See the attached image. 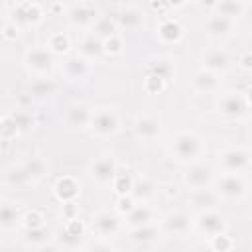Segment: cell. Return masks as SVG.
<instances>
[{
	"label": "cell",
	"mask_w": 252,
	"mask_h": 252,
	"mask_svg": "<svg viewBox=\"0 0 252 252\" xmlns=\"http://www.w3.org/2000/svg\"><path fill=\"white\" fill-rule=\"evenodd\" d=\"M136 130L142 138H154L159 134V122L152 116H142L138 122H136Z\"/></svg>",
	"instance_id": "obj_19"
},
{
	"label": "cell",
	"mask_w": 252,
	"mask_h": 252,
	"mask_svg": "<svg viewBox=\"0 0 252 252\" xmlns=\"http://www.w3.org/2000/svg\"><path fill=\"white\" fill-rule=\"evenodd\" d=\"M45 173V163L39 158H32L24 167L16 169L10 173V181H30V179H39Z\"/></svg>",
	"instance_id": "obj_5"
},
{
	"label": "cell",
	"mask_w": 252,
	"mask_h": 252,
	"mask_svg": "<svg viewBox=\"0 0 252 252\" xmlns=\"http://www.w3.org/2000/svg\"><path fill=\"white\" fill-rule=\"evenodd\" d=\"M171 150L177 156V159L189 161V159H195L201 154V140L191 132H181L173 138Z\"/></svg>",
	"instance_id": "obj_1"
},
{
	"label": "cell",
	"mask_w": 252,
	"mask_h": 252,
	"mask_svg": "<svg viewBox=\"0 0 252 252\" xmlns=\"http://www.w3.org/2000/svg\"><path fill=\"white\" fill-rule=\"evenodd\" d=\"M94 228L102 236H112L118 230V219L114 215H110V213H100L94 219Z\"/></svg>",
	"instance_id": "obj_12"
},
{
	"label": "cell",
	"mask_w": 252,
	"mask_h": 252,
	"mask_svg": "<svg viewBox=\"0 0 252 252\" xmlns=\"http://www.w3.org/2000/svg\"><path fill=\"white\" fill-rule=\"evenodd\" d=\"M51 91H53V85L47 83V81H37V83H33L32 89H30V93H32L33 96H45V94H49Z\"/></svg>",
	"instance_id": "obj_35"
},
{
	"label": "cell",
	"mask_w": 252,
	"mask_h": 252,
	"mask_svg": "<svg viewBox=\"0 0 252 252\" xmlns=\"http://www.w3.org/2000/svg\"><path fill=\"white\" fill-rule=\"evenodd\" d=\"M150 219H152V211L144 205L140 207H134L130 213H128V224L138 228V226H144V224H150Z\"/></svg>",
	"instance_id": "obj_21"
},
{
	"label": "cell",
	"mask_w": 252,
	"mask_h": 252,
	"mask_svg": "<svg viewBox=\"0 0 252 252\" xmlns=\"http://www.w3.org/2000/svg\"><path fill=\"white\" fill-rule=\"evenodd\" d=\"M91 114H93V112H91L87 106L77 104V106H73V108L67 112V122H69L71 126L85 128V126H89V122H91Z\"/></svg>",
	"instance_id": "obj_15"
},
{
	"label": "cell",
	"mask_w": 252,
	"mask_h": 252,
	"mask_svg": "<svg viewBox=\"0 0 252 252\" xmlns=\"http://www.w3.org/2000/svg\"><path fill=\"white\" fill-rule=\"evenodd\" d=\"M132 209H134L132 199H130V197H120V201H118V211H122V213H130Z\"/></svg>",
	"instance_id": "obj_40"
},
{
	"label": "cell",
	"mask_w": 252,
	"mask_h": 252,
	"mask_svg": "<svg viewBox=\"0 0 252 252\" xmlns=\"http://www.w3.org/2000/svg\"><path fill=\"white\" fill-rule=\"evenodd\" d=\"M116 179V189H118V193H128V191H132V179L128 177V175H116L114 177Z\"/></svg>",
	"instance_id": "obj_36"
},
{
	"label": "cell",
	"mask_w": 252,
	"mask_h": 252,
	"mask_svg": "<svg viewBox=\"0 0 252 252\" xmlns=\"http://www.w3.org/2000/svg\"><path fill=\"white\" fill-rule=\"evenodd\" d=\"M159 35H161L165 41H175V39H179V35H181V26H179L177 22H173V20H167V22L161 24Z\"/></svg>",
	"instance_id": "obj_27"
},
{
	"label": "cell",
	"mask_w": 252,
	"mask_h": 252,
	"mask_svg": "<svg viewBox=\"0 0 252 252\" xmlns=\"http://www.w3.org/2000/svg\"><path fill=\"white\" fill-rule=\"evenodd\" d=\"M220 161L228 173H240L248 167V154L244 150H226L220 156Z\"/></svg>",
	"instance_id": "obj_7"
},
{
	"label": "cell",
	"mask_w": 252,
	"mask_h": 252,
	"mask_svg": "<svg viewBox=\"0 0 252 252\" xmlns=\"http://www.w3.org/2000/svg\"><path fill=\"white\" fill-rule=\"evenodd\" d=\"M169 73H171V67L165 61H158V65L152 67V77H156L159 81H165L169 77Z\"/></svg>",
	"instance_id": "obj_34"
},
{
	"label": "cell",
	"mask_w": 252,
	"mask_h": 252,
	"mask_svg": "<svg viewBox=\"0 0 252 252\" xmlns=\"http://www.w3.org/2000/svg\"><path fill=\"white\" fill-rule=\"evenodd\" d=\"M193 85H195V89H199V91H203V93H211V91L217 89L219 79H217L215 73H211V71H201V73L195 75Z\"/></svg>",
	"instance_id": "obj_18"
},
{
	"label": "cell",
	"mask_w": 252,
	"mask_h": 252,
	"mask_svg": "<svg viewBox=\"0 0 252 252\" xmlns=\"http://www.w3.org/2000/svg\"><path fill=\"white\" fill-rule=\"evenodd\" d=\"M211 179H213V171H211L209 165H203V163L193 165V167L189 169V173H187V183H189L191 187H195V189L207 187Z\"/></svg>",
	"instance_id": "obj_10"
},
{
	"label": "cell",
	"mask_w": 252,
	"mask_h": 252,
	"mask_svg": "<svg viewBox=\"0 0 252 252\" xmlns=\"http://www.w3.org/2000/svg\"><path fill=\"white\" fill-rule=\"evenodd\" d=\"M118 22L122 26H126V28H136L142 22V14L138 10H134V8H126L124 12L118 14Z\"/></svg>",
	"instance_id": "obj_28"
},
{
	"label": "cell",
	"mask_w": 252,
	"mask_h": 252,
	"mask_svg": "<svg viewBox=\"0 0 252 252\" xmlns=\"http://www.w3.org/2000/svg\"><path fill=\"white\" fill-rule=\"evenodd\" d=\"M154 193V185L148 181V179H138L132 183V195L136 199H146Z\"/></svg>",
	"instance_id": "obj_30"
},
{
	"label": "cell",
	"mask_w": 252,
	"mask_h": 252,
	"mask_svg": "<svg viewBox=\"0 0 252 252\" xmlns=\"http://www.w3.org/2000/svg\"><path fill=\"white\" fill-rule=\"evenodd\" d=\"M230 28H232V20L230 18H224V16L215 14L209 20V32L215 33V35H224V33L230 32Z\"/></svg>",
	"instance_id": "obj_25"
},
{
	"label": "cell",
	"mask_w": 252,
	"mask_h": 252,
	"mask_svg": "<svg viewBox=\"0 0 252 252\" xmlns=\"http://www.w3.org/2000/svg\"><path fill=\"white\" fill-rule=\"evenodd\" d=\"M228 65V55L220 49H211L207 55H205V67L207 71L215 73V71H224Z\"/></svg>",
	"instance_id": "obj_13"
},
{
	"label": "cell",
	"mask_w": 252,
	"mask_h": 252,
	"mask_svg": "<svg viewBox=\"0 0 252 252\" xmlns=\"http://www.w3.org/2000/svg\"><path fill=\"white\" fill-rule=\"evenodd\" d=\"M120 45H122V43H120V39H118L116 35L108 37V39L102 43V47H104V49H108V51H112V53H118V51H120Z\"/></svg>",
	"instance_id": "obj_39"
},
{
	"label": "cell",
	"mask_w": 252,
	"mask_h": 252,
	"mask_svg": "<svg viewBox=\"0 0 252 252\" xmlns=\"http://www.w3.org/2000/svg\"><path fill=\"white\" fill-rule=\"evenodd\" d=\"M246 191V183L238 173H226L217 183V193L226 199H238Z\"/></svg>",
	"instance_id": "obj_3"
},
{
	"label": "cell",
	"mask_w": 252,
	"mask_h": 252,
	"mask_svg": "<svg viewBox=\"0 0 252 252\" xmlns=\"http://www.w3.org/2000/svg\"><path fill=\"white\" fill-rule=\"evenodd\" d=\"M195 252H215L213 248H205V246H201V248H197Z\"/></svg>",
	"instance_id": "obj_41"
},
{
	"label": "cell",
	"mask_w": 252,
	"mask_h": 252,
	"mask_svg": "<svg viewBox=\"0 0 252 252\" xmlns=\"http://www.w3.org/2000/svg\"><path fill=\"white\" fill-rule=\"evenodd\" d=\"M26 63L32 71L35 73H47L51 67H53V55L47 51V49H41V47H35L32 51H28L26 55Z\"/></svg>",
	"instance_id": "obj_6"
},
{
	"label": "cell",
	"mask_w": 252,
	"mask_h": 252,
	"mask_svg": "<svg viewBox=\"0 0 252 252\" xmlns=\"http://www.w3.org/2000/svg\"><path fill=\"white\" fill-rule=\"evenodd\" d=\"M51 47H53L55 51H65V49H67V37L61 35V33L53 35V37H51Z\"/></svg>",
	"instance_id": "obj_38"
},
{
	"label": "cell",
	"mask_w": 252,
	"mask_h": 252,
	"mask_svg": "<svg viewBox=\"0 0 252 252\" xmlns=\"http://www.w3.org/2000/svg\"><path fill=\"white\" fill-rule=\"evenodd\" d=\"M102 51H104L102 41L96 35H89L81 41V55L87 59H98L102 55Z\"/></svg>",
	"instance_id": "obj_14"
},
{
	"label": "cell",
	"mask_w": 252,
	"mask_h": 252,
	"mask_svg": "<svg viewBox=\"0 0 252 252\" xmlns=\"http://www.w3.org/2000/svg\"><path fill=\"white\" fill-rule=\"evenodd\" d=\"M220 112L228 118H242L248 112V98L242 93H228L220 98Z\"/></svg>",
	"instance_id": "obj_2"
},
{
	"label": "cell",
	"mask_w": 252,
	"mask_h": 252,
	"mask_svg": "<svg viewBox=\"0 0 252 252\" xmlns=\"http://www.w3.org/2000/svg\"><path fill=\"white\" fill-rule=\"evenodd\" d=\"M55 189H57V195H59L63 201H71V199L77 197V193H79V185H77L71 177L59 179V183L55 185Z\"/></svg>",
	"instance_id": "obj_24"
},
{
	"label": "cell",
	"mask_w": 252,
	"mask_h": 252,
	"mask_svg": "<svg viewBox=\"0 0 252 252\" xmlns=\"http://www.w3.org/2000/svg\"><path fill=\"white\" fill-rule=\"evenodd\" d=\"M20 220V211L12 203H0V226L12 228Z\"/></svg>",
	"instance_id": "obj_16"
},
{
	"label": "cell",
	"mask_w": 252,
	"mask_h": 252,
	"mask_svg": "<svg viewBox=\"0 0 252 252\" xmlns=\"http://www.w3.org/2000/svg\"><path fill=\"white\" fill-rule=\"evenodd\" d=\"M89 124L93 126V130L96 134L106 136V134L116 132V128H118V116L112 110H108V108H100L94 114H91V122Z\"/></svg>",
	"instance_id": "obj_4"
},
{
	"label": "cell",
	"mask_w": 252,
	"mask_h": 252,
	"mask_svg": "<svg viewBox=\"0 0 252 252\" xmlns=\"http://www.w3.org/2000/svg\"><path fill=\"white\" fill-rule=\"evenodd\" d=\"M116 177V163L110 158H102L93 165V179L98 183H110Z\"/></svg>",
	"instance_id": "obj_9"
},
{
	"label": "cell",
	"mask_w": 252,
	"mask_h": 252,
	"mask_svg": "<svg viewBox=\"0 0 252 252\" xmlns=\"http://www.w3.org/2000/svg\"><path fill=\"white\" fill-rule=\"evenodd\" d=\"M217 10H219V16H224V18H234L242 12V4H236V2H220L217 4Z\"/></svg>",
	"instance_id": "obj_33"
},
{
	"label": "cell",
	"mask_w": 252,
	"mask_h": 252,
	"mask_svg": "<svg viewBox=\"0 0 252 252\" xmlns=\"http://www.w3.org/2000/svg\"><path fill=\"white\" fill-rule=\"evenodd\" d=\"M94 20V10L87 4H77L71 8V22L77 26H87L89 22Z\"/></svg>",
	"instance_id": "obj_17"
},
{
	"label": "cell",
	"mask_w": 252,
	"mask_h": 252,
	"mask_svg": "<svg viewBox=\"0 0 252 252\" xmlns=\"http://www.w3.org/2000/svg\"><path fill=\"white\" fill-rule=\"evenodd\" d=\"M81 236H83V226H81L79 220H71V222L65 226V230L61 232V240H63L65 244H69V246L77 244V242L81 240Z\"/></svg>",
	"instance_id": "obj_26"
},
{
	"label": "cell",
	"mask_w": 252,
	"mask_h": 252,
	"mask_svg": "<svg viewBox=\"0 0 252 252\" xmlns=\"http://www.w3.org/2000/svg\"><path fill=\"white\" fill-rule=\"evenodd\" d=\"M51 238V232L45 228V226H35V228H30L26 232V240L32 242V244H43Z\"/></svg>",
	"instance_id": "obj_29"
},
{
	"label": "cell",
	"mask_w": 252,
	"mask_h": 252,
	"mask_svg": "<svg viewBox=\"0 0 252 252\" xmlns=\"http://www.w3.org/2000/svg\"><path fill=\"white\" fill-rule=\"evenodd\" d=\"M230 246V240H226V236H222V234H219V236H213V250L215 252H224L226 248Z\"/></svg>",
	"instance_id": "obj_37"
},
{
	"label": "cell",
	"mask_w": 252,
	"mask_h": 252,
	"mask_svg": "<svg viewBox=\"0 0 252 252\" xmlns=\"http://www.w3.org/2000/svg\"><path fill=\"white\" fill-rule=\"evenodd\" d=\"M191 203L197 207V209H203V211H209L217 205V193L203 187V189H195L193 197H191Z\"/></svg>",
	"instance_id": "obj_11"
},
{
	"label": "cell",
	"mask_w": 252,
	"mask_h": 252,
	"mask_svg": "<svg viewBox=\"0 0 252 252\" xmlns=\"http://www.w3.org/2000/svg\"><path fill=\"white\" fill-rule=\"evenodd\" d=\"M10 120L14 122V126H16L18 132H28V130L33 128V124H35L33 116H32L28 110H16V112H12V114H10Z\"/></svg>",
	"instance_id": "obj_23"
},
{
	"label": "cell",
	"mask_w": 252,
	"mask_h": 252,
	"mask_svg": "<svg viewBox=\"0 0 252 252\" xmlns=\"http://www.w3.org/2000/svg\"><path fill=\"white\" fill-rule=\"evenodd\" d=\"M94 30H96V37L100 39V37H112L114 35V30H116V26H114V22H110V18H100L98 22H96V26H94Z\"/></svg>",
	"instance_id": "obj_32"
},
{
	"label": "cell",
	"mask_w": 252,
	"mask_h": 252,
	"mask_svg": "<svg viewBox=\"0 0 252 252\" xmlns=\"http://www.w3.org/2000/svg\"><path fill=\"white\" fill-rule=\"evenodd\" d=\"M165 228L173 234H183L189 228V219L183 213H173V215L165 217Z\"/></svg>",
	"instance_id": "obj_22"
},
{
	"label": "cell",
	"mask_w": 252,
	"mask_h": 252,
	"mask_svg": "<svg viewBox=\"0 0 252 252\" xmlns=\"http://www.w3.org/2000/svg\"><path fill=\"white\" fill-rule=\"evenodd\" d=\"M87 71H89L87 61H85L83 57H79V55L67 59V63H65V73H67L71 79H81V77L87 75Z\"/></svg>",
	"instance_id": "obj_20"
},
{
	"label": "cell",
	"mask_w": 252,
	"mask_h": 252,
	"mask_svg": "<svg viewBox=\"0 0 252 252\" xmlns=\"http://www.w3.org/2000/svg\"><path fill=\"white\" fill-rule=\"evenodd\" d=\"M156 236H158V230H156L154 226H150V224L138 226V228H134V232H132V238H134L136 242H150V240H154Z\"/></svg>",
	"instance_id": "obj_31"
},
{
	"label": "cell",
	"mask_w": 252,
	"mask_h": 252,
	"mask_svg": "<svg viewBox=\"0 0 252 252\" xmlns=\"http://www.w3.org/2000/svg\"><path fill=\"white\" fill-rule=\"evenodd\" d=\"M197 224H199V228H201L203 232H207L209 236H219V234H222V230H224V220H222V217L217 215V213H213V211L201 213Z\"/></svg>",
	"instance_id": "obj_8"
}]
</instances>
